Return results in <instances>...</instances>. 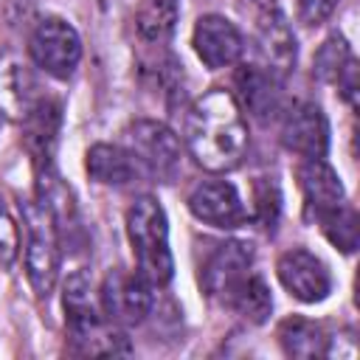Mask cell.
I'll list each match as a JSON object with an SVG mask.
<instances>
[{"mask_svg":"<svg viewBox=\"0 0 360 360\" xmlns=\"http://www.w3.org/2000/svg\"><path fill=\"white\" fill-rule=\"evenodd\" d=\"M318 222L323 228V236L343 253H352L357 248V214L349 202H340L338 208L321 214Z\"/></svg>","mask_w":360,"mask_h":360,"instance_id":"603a6c76","label":"cell"},{"mask_svg":"<svg viewBox=\"0 0 360 360\" xmlns=\"http://www.w3.org/2000/svg\"><path fill=\"white\" fill-rule=\"evenodd\" d=\"M31 62L53 79H70L82 59V37L62 17H45L28 37Z\"/></svg>","mask_w":360,"mask_h":360,"instance_id":"5b68a950","label":"cell"},{"mask_svg":"<svg viewBox=\"0 0 360 360\" xmlns=\"http://www.w3.org/2000/svg\"><path fill=\"white\" fill-rule=\"evenodd\" d=\"M253 208L256 217L262 219L264 228H273L278 219V208H281V194L273 177H256L253 183Z\"/></svg>","mask_w":360,"mask_h":360,"instance_id":"cb8c5ba5","label":"cell"},{"mask_svg":"<svg viewBox=\"0 0 360 360\" xmlns=\"http://www.w3.org/2000/svg\"><path fill=\"white\" fill-rule=\"evenodd\" d=\"M191 45H194L197 59L208 70H222V68L236 65L245 51V39L239 28L222 14H202L194 22Z\"/></svg>","mask_w":360,"mask_h":360,"instance_id":"9c48e42d","label":"cell"},{"mask_svg":"<svg viewBox=\"0 0 360 360\" xmlns=\"http://www.w3.org/2000/svg\"><path fill=\"white\" fill-rule=\"evenodd\" d=\"M298 183H301V191H304V202L315 217H321V214L338 208L340 202H346L343 183H340L338 172L323 158H307L298 166Z\"/></svg>","mask_w":360,"mask_h":360,"instance_id":"9a60e30c","label":"cell"},{"mask_svg":"<svg viewBox=\"0 0 360 360\" xmlns=\"http://www.w3.org/2000/svg\"><path fill=\"white\" fill-rule=\"evenodd\" d=\"M340 0H295V8H298V20L309 28H318L321 22H326L335 8H338Z\"/></svg>","mask_w":360,"mask_h":360,"instance_id":"484cf974","label":"cell"},{"mask_svg":"<svg viewBox=\"0 0 360 360\" xmlns=\"http://www.w3.org/2000/svg\"><path fill=\"white\" fill-rule=\"evenodd\" d=\"M98 309L110 323L129 326L141 323L152 309V284L135 270H110L98 290Z\"/></svg>","mask_w":360,"mask_h":360,"instance_id":"52a82bcc","label":"cell"},{"mask_svg":"<svg viewBox=\"0 0 360 360\" xmlns=\"http://www.w3.org/2000/svg\"><path fill=\"white\" fill-rule=\"evenodd\" d=\"M183 141L188 155L205 172H231L242 163L250 135L236 93L214 87L202 93L186 112Z\"/></svg>","mask_w":360,"mask_h":360,"instance_id":"6da1fadb","label":"cell"},{"mask_svg":"<svg viewBox=\"0 0 360 360\" xmlns=\"http://www.w3.org/2000/svg\"><path fill=\"white\" fill-rule=\"evenodd\" d=\"M256 48H259V59H262L259 65H264L281 82L295 68V37H292L290 25L284 22V17L276 6H267L259 14Z\"/></svg>","mask_w":360,"mask_h":360,"instance_id":"4fadbf2b","label":"cell"},{"mask_svg":"<svg viewBox=\"0 0 360 360\" xmlns=\"http://www.w3.org/2000/svg\"><path fill=\"white\" fill-rule=\"evenodd\" d=\"M177 0H141L135 14V28L143 42L160 45L174 34L177 25Z\"/></svg>","mask_w":360,"mask_h":360,"instance_id":"ffe728a7","label":"cell"},{"mask_svg":"<svg viewBox=\"0 0 360 360\" xmlns=\"http://www.w3.org/2000/svg\"><path fill=\"white\" fill-rule=\"evenodd\" d=\"M22 222H25V273L39 298H48L56 273H59V228L51 217V211L31 200L22 205Z\"/></svg>","mask_w":360,"mask_h":360,"instance_id":"277c9868","label":"cell"},{"mask_svg":"<svg viewBox=\"0 0 360 360\" xmlns=\"http://www.w3.org/2000/svg\"><path fill=\"white\" fill-rule=\"evenodd\" d=\"M250 267H253V248L248 242L239 239L219 242L200 267V287L211 301L228 307L236 290L248 281Z\"/></svg>","mask_w":360,"mask_h":360,"instance_id":"8992f818","label":"cell"},{"mask_svg":"<svg viewBox=\"0 0 360 360\" xmlns=\"http://www.w3.org/2000/svg\"><path fill=\"white\" fill-rule=\"evenodd\" d=\"M276 335H278L281 352L287 357L309 360V357H326V352H329V338H326L323 326L309 318H301V315L284 318L278 323Z\"/></svg>","mask_w":360,"mask_h":360,"instance_id":"d6986e66","label":"cell"},{"mask_svg":"<svg viewBox=\"0 0 360 360\" xmlns=\"http://www.w3.org/2000/svg\"><path fill=\"white\" fill-rule=\"evenodd\" d=\"M127 239L132 245L138 273L152 287H166L174 276V259L169 250L166 211L155 197H135L127 211Z\"/></svg>","mask_w":360,"mask_h":360,"instance_id":"7a4b0ae2","label":"cell"},{"mask_svg":"<svg viewBox=\"0 0 360 360\" xmlns=\"http://www.w3.org/2000/svg\"><path fill=\"white\" fill-rule=\"evenodd\" d=\"M39 98L42 93L31 65L14 51L3 53L0 56V115L22 124Z\"/></svg>","mask_w":360,"mask_h":360,"instance_id":"7c38bea8","label":"cell"},{"mask_svg":"<svg viewBox=\"0 0 360 360\" xmlns=\"http://www.w3.org/2000/svg\"><path fill=\"white\" fill-rule=\"evenodd\" d=\"M107 318L101 315V309L90 298V281H87V276L82 270H76L65 281V323H68L70 340H79V338L90 335Z\"/></svg>","mask_w":360,"mask_h":360,"instance_id":"ac0fdd59","label":"cell"},{"mask_svg":"<svg viewBox=\"0 0 360 360\" xmlns=\"http://www.w3.org/2000/svg\"><path fill=\"white\" fill-rule=\"evenodd\" d=\"M276 276H278L281 287L304 304H318L332 292L329 267L307 248L284 250L276 262Z\"/></svg>","mask_w":360,"mask_h":360,"instance_id":"ba28073f","label":"cell"},{"mask_svg":"<svg viewBox=\"0 0 360 360\" xmlns=\"http://www.w3.org/2000/svg\"><path fill=\"white\" fill-rule=\"evenodd\" d=\"M236 87H239V107H245L259 121L273 118L281 112V79L270 73L264 65H242L236 70Z\"/></svg>","mask_w":360,"mask_h":360,"instance_id":"5bb4252c","label":"cell"},{"mask_svg":"<svg viewBox=\"0 0 360 360\" xmlns=\"http://www.w3.org/2000/svg\"><path fill=\"white\" fill-rule=\"evenodd\" d=\"M352 59H354V53H352V48H349V42H346V37L332 34V37H326V39L321 42V48L315 51L312 70H315V76H318L321 82L335 84V82H338V76L343 73V68H346Z\"/></svg>","mask_w":360,"mask_h":360,"instance_id":"7402d4cb","label":"cell"},{"mask_svg":"<svg viewBox=\"0 0 360 360\" xmlns=\"http://www.w3.org/2000/svg\"><path fill=\"white\" fill-rule=\"evenodd\" d=\"M281 143L287 152L307 158H323L329 149V121L315 101H295L281 115Z\"/></svg>","mask_w":360,"mask_h":360,"instance_id":"30bf717a","label":"cell"},{"mask_svg":"<svg viewBox=\"0 0 360 360\" xmlns=\"http://www.w3.org/2000/svg\"><path fill=\"white\" fill-rule=\"evenodd\" d=\"M188 211L211 225V228H219V231H231V228H239L245 222V205H242V197L236 191L233 183L228 180H202L197 183L191 191H188Z\"/></svg>","mask_w":360,"mask_h":360,"instance_id":"8fae6325","label":"cell"},{"mask_svg":"<svg viewBox=\"0 0 360 360\" xmlns=\"http://www.w3.org/2000/svg\"><path fill=\"white\" fill-rule=\"evenodd\" d=\"M84 166H87V174L101 186L124 188V186L141 180L135 160L129 158V152L121 143H93L87 149Z\"/></svg>","mask_w":360,"mask_h":360,"instance_id":"e0dca14e","label":"cell"},{"mask_svg":"<svg viewBox=\"0 0 360 360\" xmlns=\"http://www.w3.org/2000/svg\"><path fill=\"white\" fill-rule=\"evenodd\" d=\"M17 253H20V228H17V219L11 217L6 200L0 197V267L14 264Z\"/></svg>","mask_w":360,"mask_h":360,"instance_id":"d4e9b609","label":"cell"},{"mask_svg":"<svg viewBox=\"0 0 360 360\" xmlns=\"http://www.w3.org/2000/svg\"><path fill=\"white\" fill-rule=\"evenodd\" d=\"M121 146L129 152L141 177L146 180L169 183L180 172V155H183L180 138L160 121H152V118L132 121L124 129Z\"/></svg>","mask_w":360,"mask_h":360,"instance_id":"3957f363","label":"cell"},{"mask_svg":"<svg viewBox=\"0 0 360 360\" xmlns=\"http://www.w3.org/2000/svg\"><path fill=\"white\" fill-rule=\"evenodd\" d=\"M59 124H62V107H59V101H53L48 96H42L37 101V107L28 112V118L22 121L25 149L34 158L37 169L51 166L56 135H59Z\"/></svg>","mask_w":360,"mask_h":360,"instance_id":"2e32d148","label":"cell"},{"mask_svg":"<svg viewBox=\"0 0 360 360\" xmlns=\"http://www.w3.org/2000/svg\"><path fill=\"white\" fill-rule=\"evenodd\" d=\"M228 307L233 312H239L248 323H264L267 315L273 312V298H270V290H267L264 278L256 276V273H250L248 281L236 290V295L231 298Z\"/></svg>","mask_w":360,"mask_h":360,"instance_id":"44dd1931","label":"cell"}]
</instances>
